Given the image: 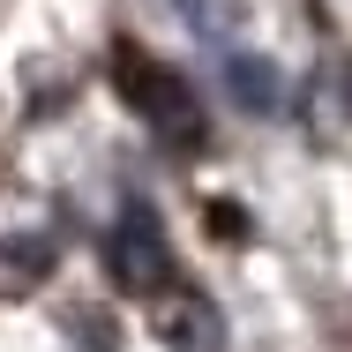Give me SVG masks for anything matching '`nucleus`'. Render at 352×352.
<instances>
[{"instance_id": "nucleus-1", "label": "nucleus", "mask_w": 352, "mask_h": 352, "mask_svg": "<svg viewBox=\"0 0 352 352\" xmlns=\"http://www.w3.org/2000/svg\"><path fill=\"white\" fill-rule=\"evenodd\" d=\"M113 68H120V82H128V105H135L157 135L203 142V105H195V90H188L173 68H157V60H142V53H120Z\"/></svg>"}, {"instance_id": "nucleus-2", "label": "nucleus", "mask_w": 352, "mask_h": 352, "mask_svg": "<svg viewBox=\"0 0 352 352\" xmlns=\"http://www.w3.org/2000/svg\"><path fill=\"white\" fill-rule=\"evenodd\" d=\"M105 263H113V278L128 285V292H157V285L173 278V248H165L150 203H128V210H120L113 240H105Z\"/></svg>"}, {"instance_id": "nucleus-3", "label": "nucleus", "mask_w": 352, "mask_h": 352, "mask_svg": "<svg viewBox=\"0 0 352 352\" xmlns=\"http://www.w3.org/2000/svg\"><path fill=\"white\" fill-rule=\"evenodd\" d=\"M225 75H232V90H240V105H248V113H278V75L263 68L255 53H232Z\"/></svg>"}, {"instance_id": "nucleus-4", "label": "nucleus", "mask_w": 352, "mask_h": 352, "mask_svg": "<svg viewBox=\"0 0 352 352\" xmlns=\"http://www.w3.org/2000/svg\"><path fill=\"white\" fill-rule=\"evenodd\" d=\"M165 338L180 352H217V322H210V307L203 300H180L173 315H165Z\"/></svg>"}]
</instances>
